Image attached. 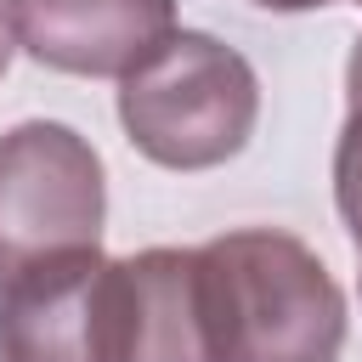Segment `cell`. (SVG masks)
Returning <instances> with one entry per match:
<instances>
[{"label":"cell","instance_id":"6da1fadb","mask_svg":"<svg viewBox=\"0 0 362 362\" xmlns=\"http://www.w3.org/2000/svg\"><path fill=\"white\" fill-rule=\"evenodd\" d=\"M192 255L209 362H339L345 294L294 232L243 226Z\"/></svg>","mask_w":362,"mask_h":362},{"label":"cell","instance_id":"7a4b0ae2","mask_svg":"<svg viewBox=\"0 0 362 362\" xmlns=\"http://www.w3.org/2000/svg\"><path fill=\"white\" fill-rule=\"evenodd\" d=\"M255 68L198 28H175L119 79V124L130 147L164 170H215L238 158L255 136Z\"/></svg>","mask_w":362,"mask_h":362},{"label":"cell","instance_id":"3957f363","mask_svg":"<svg viewBox=\"0 0 362 362\" xmlns=\"http://www.w3.org/2000/svg\"><path fill=\"white\" fill-rule=\"evenodd\" d=\"M107 175L96 147L57 119L0 136V288L45 260L102 249Z\"/></svg>","mask_w":362,"mask_h":362},{"label":"cell","instance_id":"277c9868","mask_svg":"<svg viewBox=\"0 0 362 362\" xmlns=\"http://www.w3.org/2000/svg\"><path fill=\"white\" fill-rule=\"evenodd\" d=\"M0 362H124L119 260H45L0 288Z\"/></svg>","mask_w":362,"mask_h":362},{"label":"cell","instance_id":"5b68a950","mask_svg":"<svg viewBox=\"0 0 362 362\" xmlns=\"http://www.w3.org/2000/svg\"><path fill=\"white\" fill-rule=\"evenodd\" d=\"M11 45L79 79H124L175 34V0H0Z\"/></svg>","mask_w":362,"mask_h":362},{"label":"cell","instance_id":"8992f818","mask_svg":"<svg viewBox=\"0 0 362 362\" xmlns=\"http://www.w3.org/2000/svg\"><path fill=\"white\" fill-rule=\"evenodd\" d=\"M119 300H124V362H209L192 249L124 255Z\"/></svg>","mask_w":362,"mask_h":362},{"label":"cell","instance_id":"52a82bcc","mask_svg":"<svg viewBox=\"0 0 362 362\" xmlns=\"http://www.w3.org/2000/svg\"><path fill=\"white\" fill-rule=\"evenodd\" d=\"M334 204H339V221L362 260V107L345 113V130L334 141Z\"/></svg>","mask_w":362,"mask_h":362},{"label":"cell","instance_id":"ba28073f","mask_svg":"<svg viewBox=\"0 0 362 362\" xmlns=\"http://www.w3.org/2000/svg\"><path fill=\"white\" fill-rule=\"evenodd\" d=\"M345 107H362V40L351 45V62H345Z\"/></svg>","mask_w":362,"mask_h":362},{"label":"cell","instance_id":"9c48e42d","mask_svg":"<svg viewBox=\"0 0 362 362\" xmlns=\"http://www.w3.org/2000/svg\"><path fill=\"white\" fill-rule=\"evenodd\" d=\"M249 6H266V11H317V6H334V0H249ZM362 6V0H351Z\"/></svg>","mask_w":362,"mask_h":362},{"label":"cell","instance_id":"30bf717a","mask_svg":"<svg viewBox=\"0 0 362 362\" xmlns=\"http://www.w3.org/2000/svg\"><path fill=\"white\" fill-rule=\"evenodd\" d=\"M11 68V34H6V23H0V74Z\"/></svg>","mask_w":362,"mask_h":362}]
</instances>
